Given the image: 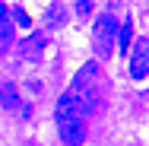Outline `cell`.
I'll return each mask as SVG.
<instances>
[{"mask_svg":"<svg viewBox=\"0 0 149 146\" xmlns=\"http://www.w3.org/2000/svg\"><path fill=\"white\" fill-rule=\"evenodd\" d=\"M13 32H16V22L10 19V13L0 16V54L10 51V45H13Z\"/></svg>","mask_w":149,"mask_h":146,"instance_id":"obj_7","label":"cell"},{"mask_svg":"<svg viewBox=\"0 0 149 146\" xmlns=\"http://www.w3.org/2000/svg\"><path fill=\"white\" fill-rule=\"evenodd\" d=\"M57 133L67 146H83L86 143V117H60Z\"/></svg>","mask_w":149,"mask_h":146,"instance_id":"obj_4","label":"cell"},{"mask_svg":"<svg viewBox=\"0 0 149 146\" xmlns=\"http://www.w3.org/2000/svg\"><path fill=\"white\" fill-rule=\"evenodd\" d=\"M0 105H3V108H10V111H16V108H19V92H16L13 83H3V86H0Z\"/></svg>","mask_w":149,"mask_h":146,"instance_id":"obj_9","label":"cell"},{"mask_svg":"<svg viewBox=\"0 0 149 146\" xmlns=\"http://www.w3.org/2000/svg\"><path fill=\"white\" fill-rule=\"evenodd\" d=\"M98 64L89 60V64H83L79 70H76V76H73V95L83 102V108H86V115H89L92 108H95V95H98Z\"/></svg>","mask_w":149,"mask_h":146,"instance_id":"obj_1","label":"cell"},{"mask_svg":"<svg viewBox=\"0 0 149 146\" xmlns=\"http://www.w3.org/2000/svg\"><path fill=\"white\" fill-rule=\"evenodd\" d=\"M0 16H6V6H3V0H0Z\"/></svg>","mask_w":149,"mask_h":146,"instance_id":"obj_13","label":"cell"},{"mask_svg":"<svg viewBox=\"0 0 149 146\" xmlns=\"http://www.w3.org/2000/svg\"><path fill=\"white\" fill-rule=\"evenodd\" d=\"M19 54H22L26 60H38L41 54H45V35H41V32H35V35H29V38L22 41Z\"/></svg>","mask_w":149,"mask_h":146,"instance_id":"obj_6","label":"cell"},{"mask_svg":"<svg viewBox=\"0 0 149 146\" xmlns=\"http://www.w3.org/2000/svg\"><path fill=\"white\" fill-rule=\"evenodd\" d=\"M89 13H92V0H79V3H76V16H83V19H86Z\"/></svg>","mask_w":149,"mask_h":146,"instance_id":"obj_12","label":"cell"},{"mask_svg":"<svg viewBox=\"0 0 149 146\" xmlns=\"http://www.w3.org/2000/svg\"><path fill=\"white\" fill-rule=\"evenodd\" d=\"M118 38V19L111 13H102L95 16V26H92V48L98 57H111V45Z\"/></svg>","mask_w":149,"mask_h":146,"instance_id":"obj_2","label":"cell"},{"mask_svg":"<svg viewBox=\"0 0 149 146\" xmlns=\"http://www.w3.org/2000/svg\"><path fill=\"white\" fill-rule=\"evenodd\" d=\"M45 22H48L51 29H57L60 22H63V6H60V3H51V6L45 10Z\"/></svg>","mask_w":149,"mask_h":146,"instance_id":"obj_10","label":"cell"},{"mask_svg":"<svg viewBox=\"0 0 149 146\" xmlns=\"http://www.w3.org/2000/svg\"><path fill=\"white\" fill-rule=\"evenodd\" d=\"M127 54H130V76L146 80L149 76V38H136Z\"/></svg>","mask_w":149,"mask_h":146,"instance_id":"obj_3","label":"cell"},{"mask_svg":"<svg viewBox=\"0 0 149 146\" xmlns=\"http://www.w3.org/2000/svg\"><path fill=\"white\" fill-rule=\"evenodd\" d=\"M13 19H16V26H22V29H32V19H29V13H26L22 6H13Z\"/></svg>","mask_w":149,"mask_h":146,"instance_id":"obj_11","label":"cell"},{"mask_svg":"<svg viewBox=\"0 0 149 146\" xmlns=\"http://www.w3.org/2000/svg\"><path fill=\"white\" fill-rule=\"evenodd\" d=\"M114 41H118V54H127L130 51V45H133V22L130 19H124V26L118 29V38Z\"/></svg>","mask_w":149,"mask_h":146,"instance_id":"obj_8","label":"cell"},{"mask_svg":"<svg viewBox=\"0 0 149 146\" xmlns=\"http://www.w3.org/2000/svg\"><path fill=\"white\" fill-rule=\"evenodd\" d=\"M60 117H86V108H83V102H79L73 92L60 95L57 108H54V121H60Z\"/></svg>","mask_w":149,"mask_h":146,"instance_id":"obj_5","label":"cell"}]
</instances>
